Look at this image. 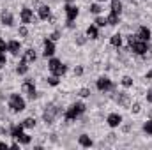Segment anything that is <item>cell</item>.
I'll return each mask as SVG.
<instances>
[{
  "mask_svg": "<svg viewBox=\"0 0 152 150\" xmlns=\"http://www.w3.org/2000/svg\"><path fill=\"white\" fill-rule=\"evenodd\" d=\"M129 46H131V50H133L134 53H138V55H145V53L149 51L147 41H140L136 36H131V37H129Z\"/></svg>",
  "mask_w": 152,
  "mask_h": 150,
  "instance_id": "1",
  "label": "cell"
},
{
  "mask_svg": "<svg viewBox=\"0 0 152 150\" xmlns=\"http://www.w3.org/2000/svg\"><path fill=\"white\" fill-rule=\"evenodd\" d=\"M9 108L12 110V111H23L25 110V101L18 95V94H12L11 95V99H9Z\"/></svg>",
  "mask_w": 152,
  "mask_h": 150,
  "instance_id": "2",
  "label": "cell"
},
{
  "mask_svg": "<svg viewBox=\"0 0 152 150\" xmlns=\"http://www.w3.org/2000/svg\"><path fill=\"white\" fill-rule=\"evenodd\" d=\"M48 66H50V71H51L55 76H62L64 73H66V69H67V67H66L60 60H57V58H51Z\"/></svg>",
  "mask_w": 152,
  "mask_h": 150,
  "instance_id": "3",
  "label": "cell"
},
{
  "mask_svg": "<svg viewBox=\"0 0 152 150\" xmlns=\"http://www.w3.org/2000/svg\"><path fill=\"white\" fill-rule=\"evenodd\" d=\"M85 111V104L83 103H76V104H73L69 110H67V113H66V120H75L76 117L80 115V113Z\"/></svg>",
  "mask_w": 152,
  "mask_h": 150,
  "instance_id": "4",
  "label": "cell"
},
{
  "mask_svg": "<svg viewBox=\"0 0 152 150\" xmlns=\"http://www.w3.org/2000/svg\"><path fill=\"white\" fill-rule=\"evenodd\" d=\"M113 85H112V81L106 78V76H103V78H99L97 79V88L101 90V92H106V90H110Z\"/></svg>",
  "mask_w": 152,
  "mask_h": 150,
  "instance_id": "5",
  "label": "cell"
},
{
  "mask_svg": "<svg viewBox=\"0 0 152 150\" xmlns=\"http://www.w3.org/2000/svg\"><path fill=\"white\" fill-rule=\"evenodd\" d=\"M58 115V110H57V106H50L46 111H44V120L48 122V124H51L53 120H55V117Z\"/></svg>",
  "mask_w": 152,
  "mask_h": 150,
  "instance_id": "6",
  "label": "cell"
},
{
  "mask_svg": "<svg viewBox=\"0 0 152 150\" xmlns=\"http://www.w3.org/2000/svg\"><path fill=\"white\" fill-rule=\"evenodd\" d=\"M64 9H66V14H67V21H69V23H71L73 20H76V16H78V7H75V5H66Z\"/></svg>",
  "mask_w": 152,
  "mask_h": 150,
  "instance_id": "7",
  "label": "cell"
},
{
  "mask_svg": "<svg viewBox=\"0 0 152 150\" xmlns=\"http://www.w3.org/2000/svg\"><path fill=\"white\" fill-rule=\"evenodd\" d=\"M55 53V44H53V41H44V57H51Z\"/></svg>",
  "mask_w": 152,
  "mask_h": 150,
  "instance_id": "8",
  "label": "cell"
},
{
  "mask_svg": "<svg viewBox=\"0 0 152 150\" xmlns=\"http://www.w3.org/2000/svg\"><path fill=\"white\" fill-rule=\"evenodd\" d=\"M21 88H23V92H25V94H28L30 97H34V95H36V87H34V83H32V81H25Z\"/></svg>",
  "mask_w": 152,
  "mask_h": 150,
  "instance_id": "9",
  "label": "cell"
},
{
  "mask_svg": "<svg viewBox=\"0 0 152 150\" xmlns=\"http://www.w3.org/2000/svg\"><path fill=\"white\" fill-rule=\"evenodd\" d=\"M136 37L140 39V41H147L149 42V39H151V30L147 28V27H140V30H138V36Z\"/></svg>",
  "mask_w": 152,
  "mask_h": 150,
  "instance_id": "10",
  "label": "cell"
},
{
  "mask_svg": "<svg viewBox=\"0 0 152 150\" xmlns=\"http://www.w3.org/2000/svg\"><path fill=\"white\" fill-rule=\"evenodd\" d=\"M120 122H122V117L117 115V113H112V115L108 117V125H110V127H117V125H120Z\"/></svg>",
  "mask_w": 152,
  "mask_h": 150,
  "instance_id": "11",
  "label": "cell"
},
{
  "mask_svg": "<svg viewBox=\"0 0 152 150\" xmlns=\"http://www.w3.org/2000/svg\"><path fill=\"white\" fill-rule=\"evenodd\" d=\"M11 136H12L14 140H20V138L23 136V124H21V125H14V127L11 129Z\"/></svg>",
  "mask_w": 152,
  "mask_h": 150,
  "instance_id": "12",
  "label": "cell"
},
{
  "mask_svg": "<svg viewBox=\"0 0 152 150\" xmlns=\"http://www.w3.org/2000/svg\"><path fill=\"white\" fill-rule=\"evenodd\" d=\"M32 18H34V14H32V11L25 7V9L21 11V21H23V23H30V21H32Z\"/></svg>",
  "mask_w": 152,
  "mask_h": 150,
  "instance_id": "13",
  "label": "cell"
},
{
  "mask_svg": "<svg viewBox=\"0 0 152 150\" xmlns=\"http://www.w3.org/2000/svg\"><path fill=\"white\" fill-rule=\"evenodd\" d=\"M7 50H9L11 53L18 55V53H20V42H18V41H11V42H7Z\"/></svg>",
  "mask_w": 152,
  "mask_h": 150,
  "instance_id": "14",
  "label": "cell"
},
{
  "mask_svg": "<svg viewBox=\"0 0 152 150\" xmlns=\"http://www.w3.org/2000/svg\"><path fill=\"white\" fill-rule=\"evenodd\" d=\"M112 12L117 14V16H120V12H122V4H120L118 0H112Z\"/></svg>",
  "mask_w": 152,
  "mask_h": 150,
  "instance_id": "15",
  "label": "cell"
},
{
  "mask_svg": "<svg viewBox=\"0 0 152 150\" xmlns=\"http://www.w3.org/2000/svg\"><path fill=\"white\" fill-rule=\"evenodd\" d=\"M2 23L7 25V27H11L12 25V14L11 12H2Z\"/></svg>",
  "mask_w": 152,
  "mask_h": 150,
  "instance_id": "16",
  "label": "cell"
},
{
  "mask_svg": "<svg viewBox=\"0 0 152 150\" xmlns=\"http://www.w3.org/2000/svg\"><path fill=\"white\" fill-rule=\"evenodd\" d=\"M23 60H25V62H34V60H36V51H34V50H27L25 55H23Z\"/></svg>",
  "mask_w": 152,
  "mask_h": 150,
  "instance_id": "17",
  "label": "cell"
},
{
  "mask_svg": "<svg viewBox=\"0 0 152 150\" xmlns=\"http://www.w3.org/2000/svg\"><path fill=\"white\" fill-rule=\"evenodd\" d=\"M80 145H81V147H92V140H90L87 134H81V136H80Z\"/></svg>",
  "mask_w": 152,
  "mask_h": 150,
  "instance_id": "18",
  "label": "cell"
},
{
  "mask_svg": "<svg viewBox=\"0 0 152 150\" xmlns=\"http://www.w3.org/2000/svg\"><path fill=\"white\" fill-rule=\"evenodd\" d=\"M48 16H50V9H48V5L39 7V18H41V20H46Z\"/></svg>",
  "mask_w": 152,
  "mask_h": 150,
  "instance_id": "19",
  "label": "cell"
},
{
  "mask_svg": "<svg viewBox=\"0 0 152 150\" xmlns=\"http://www.w3.org/2000/svg\"><path fill=\"white\" fill-rule=\"evenodd\" d=\"M87 36L90 39H96L97 37V27H88L87 28Z\"/></svg>",
  "mask_w": 152,
  "mask_h": 150,
  "instance_id": "20",
  "label": "cell"
},
{
  "mask_svg": "<svg viewBox=\"0 0 152 150\" xmlns=\"http://www.w3.org/2000/svg\"><path fill=\"white\" fill-rule=\"evenodd\" d=\"M106 21H108V25H117V23H118V16L112 12V14H110V16L106 18Z\"/></svg>",
  "mask_w": 152,
  "mask_h": 150,
  "instance_id": "21",
  "label": "cell"
},
{
  "mask_svg": "<svg viewBox=\"0 0 152 150\" xmlns=\"http://www.w3.org/2000/svg\"><path fill=\"white\" fill-rule=\"evenodd\" d=\"M25 64H27V62H25V60H21V64H20V66H18V69H16V71H18V74H25V73H27V69H28V67H27Z\"/></svg>",
  "mask_w": 152,
  "mask_h": 150,
  "instance_id": "22",
  "label": "cell"
},
{
  "mask_svg": "<svg viewBox=\"0 0 152 150\" xmlns=\"http://www.w3.org/2000/svg\"><path fill=\"white\" fill-rule=\"evenodd\" d=\"M112 44H113V46H120V44H122V37H120L118 34L112 36Z\"/></svg>",
  "mask_w": 152,
  "mask_h": 150,
  "instance_id": "23",
  "label": "cell"
},
{
  "mask_svg": "<svg viewBox=\"0 0 152 150\" xmlns=\"http://www.w3.org/2000/svg\"><path fill=\"white\" fill-rule=\"evenodd\" d=\"M122 85H124V87H131V85H133V79H131L129 76H124V78H122Z\"/></svg>",
  "mask_w": 152,
  "mask_h": 150,
  "instance_id": "24",
  "label": "cell"
},
{
  "mask_svg": "<svg viewBox=\"0 0 152 150\" xmlns=\"http://www.w3.org/2000/svg\"><path fill=\"white\" fill-rule=\"evenodd\" d=\"M36 125V120L34 118H27L25 122H23V127H34Z\"/></svg>",
  "mask_w": 152,
  "mask_h": 150,
  "instance_id": "25",
  "label": "cell"
},
{
  "mask_svg": "<svg viewBox=\"0 0 152 150\" xmlns=\"http://www.w3.org/2000/svg\"><path fill=\"white\" fill-rule=\"evenodd\" d=\"M143 131H145L147 134H152V120H149V122L143 125Z\"/></svg>",
  "mask_w": 152,
  "mask_h": 150,
  "instance_id": "26",
  "label": "cell"
},
{
  "mask_svg": "<svg viewBox=\"0 0 152 150\" xmlns=\"http://www.w3.org/2000/svg\"><path fill=\"white\" fill-rule=\"evenodd\" d=\"M20 141H21L23 145H28V143H30V136H28V134H23V136L20 138Z\"/></svg>",
  "mask_w": 152,
  "mask_h": 150,
  "instance_id": "27",
  "label": "cell"
},
{
  "mask_svg": "<svg viewBox=\"0 0 152 150\" xmlns=\"http://www.w3.org/2000/svg\"><path fill=\"white\" fill-rule=\"evenodd\" d=\"M90 11H92L94 14H99V12H101V7H99L97 4H94V5H90Z\"/></svg>",
  "mask_w": 152,
  "mask_h": 150,
  "instance_id": "28",
  "label": "cell"
},
{
  "mask_svg": "<svg viewBox=\"0 0 152 150\" xmlns=\"http://www.w3.org/2000/svg\"><path fill=\"white\" fill-rule=\"evenodd\" d=\"M106 23H108V21H106L104 18H97V20H96V25H97V27H104Z\"/></svg>",
  "mask_w": 152,
  "mask_h": 150,
  "instance_id": "29",
  "label": "cell"
},
{
  "mask_svg": "<svg viewBox=\"0 0 152 150\" xmlns=\"http://www.w3.org/2000/svg\"><path fill=\"white\" fill-rule=\"evenodd\" d=\"M80 95H81V97H87V95H90V90H88V88H81V90H80Z\"/></svg>",
  "mask_w": 152,
  "mask_h": 150,
  "instance_id": "30",
  "label": "cell"
},
{
  "mask_svg": "<svg viewBox=\"0 0 152 150\" xmlns=\"http://www.w3.org/2000/svg\"><path fill=\"white\" fill-rule=\"evenodd\" d=\"M118 101H120V104H127V95H126V94H122V95L118 97Z\"/></svg>",
  "mask_w": 152,
  "mask_h": 150,
  "instance_id": "31",
  "label": "cell"
},
{
  "mask_svg": "<svg viewBox=\"0 0 152 150\" xmlns=\"http://www.w3.org/2000/svg\"><path fill=\"white\" fill-rule=\"evenodd\" d=\"M5 50H7V44H5V41H2V39H0V53H4Z\"/></svg>",
  "mask_w": 152,
  "mask_h": 150,
  "instance_id": "32",
  "label": "cell"
},
{
  "mask_svg": "<svg viewBox=\"0 0 152 150\" xmlns=\"http://www.w3.org/2000/svg\"><path fill=\"white\" fill-rule=\"evenodd\" d=\"M48 81H50V85H53V87H55V85H58V79H57L55 76H53V78H48Z\"/></svg>",
  "mask_w": 152,
  "mask_h": 150,
  "instance_id": "33",
  "label": "cell"
},
{
  "mask_svg": "<svg viewBox=\"0 0 152 150\" xmlns=\"http://www.w3.org/2000/svg\"><path fill=\"white\" fill-rule=\"evenodd\" d=\"M4 66H5V55L0 53V67H4Z\"/></svg>",
  "mask_w": 152,
  "mask_h": 150,
  "instance_id": "34",
  "label": "cell"
},
{
  "mask_svg": "<svg viewBox=\"0 0 152 150\" xmlns=\"http://www.w3.org/2000/svg\"><path fill=\"white\" fill-rule=\"evenodd\" d=\"M27 34H28V30H27L25 27H21V28H20V36H27Z\"/></svg>",
  "mask_w": 152,
  "mask_h": 150,
  "instance_id": "35",
  "label": "cell"
},
{
  "mask_svg": "<svg viewBox=\"0 0 152 150\" xmlns=\"http://www.w3.org/2000/svg\"><path fill=\"white\" fill-rule=\"evenodd\" d=\"M133 111H134V113L140 111V104H134V106H133Z\"/></svg>",
  "mask_w": 152,
  "mask_h": 150,
  "instance_id": "36",
  "label": "cell"
},
{
  "mask_svg": "<svg viewBox=\"0 0 152 150\" xmlns=\"http://www.w3.org/2000/svg\"><path fill=\"white\" fill-rule=\"evenodd\" d=\"M81 73H83V69H81V67H76V69H75V74H81Z\"/></svg>",
  "mask_w": 152,
  "mask_h": 150,
  "instance_id": "37",
  "label": "cell"
},
{
  "mask_svg": "<svg viewBox=\"0 0 152 150\" xmlns=\"http://www.w3.org/2000/svg\"><path fill=\"white\" fill-rule=\"evenodd\" d=\"M147 101H149V103H152V90L147 94Z\"/></svg>",
  "mask_w": 152,
  "mask_h": 150,
  "instance_id": "38",
  "label": "cell"
},
{
  "mask_svg": "<svg viewBox=\"0 0 152 150\" xmlns=\"http://www.w3.org/2000/svg\"><path fill=\"white\" fill-rule=\"evenodd\" d=\"M57 39H58V32H55V34L51 36V41H57Z\"/></svg>",
  "mask_w": 152,
  "mask_h": 150,
  "instance_id": "39",
  "label": "cell"
},
{
  "mask_svg": "<svg viewBox=\"0 0 152 150\" xmlns=\"http://www.w3.org/2000/svg\"><path fill=\"white\" fill-rule=\"evenodd\" d=\"M152 78V71H149V73H147V79H151Z\"/></svg>",
  "mask_w": 152,
  "mask_h": 150,
  "instance_id": "40",
  "label": "cell"
}]
</instances>
